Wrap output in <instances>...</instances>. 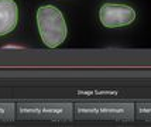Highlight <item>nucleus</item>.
Wrapping results in <instances>:
<instances>
[{"mask_svg": "<svg viewBox=\"0 0 151 127\" xmlns=\"http://www.w3.org/2000/svg\"><path fill=\"white\" fill-rule=\"evenodd\" d=\"M40 37L48 48L59 47L66 38L68 27L61 10L54 6H42L37 11Z\"/></svg>", "mask_w": 151, "mask_h": 127, "instance_id": "1", "label": "nucleus"}, {"mask_svg": "<svg viewBox=\"0 0 151 127\" xmlns=\"http://www.w3.org/2000/svg\"><path fill=\"white\" fill-rule=\"evenodd\" d=\"M75 117L82 120H134V105L133 103H85L76 105Z\"/></svg>", "mask_w": 151, "mask_h": 127, "instance_id": "2", "label": "nucleus"}, {"mask_svg": "<svg viewBox=\"0 0 151 127\" xmlns=\"http://www.w3.org/2000/svg\"><path fill=\"white\" fill-rule=\"evenodd\" d=\"M71 103H19L17 119L20 120L69 121L73 117Z\"/></svg>", "mask_w": 151, "mask_h": 127, "instance_id": "3", "label": "nucleus"}, {"mask_svg": "<svg viewBox=\"0 0 151 127\" xmlns=\"http://www.w3.org/2000/svg\"><path fill=\"white\" fill-rule=\"evenodd\" d=\"M99 20L107 28L130 26L136 20V11L127 4L105 3L99 10Z\"/></svg>", "mask_w": 151, "mask_h": 127, "instance_id": "4", "label": "nucleus"}, {"mask_svg": "<svg viewBox=\"0 0 151 127\" xmlns=\"http://www.w3.org/2000/svg\"><path fill=\"white\" fill-rule=\"evenodd\" d=\"M19 21V7L14 0H0V37L13 31Z\"/></svg>", "mask_w": 151, "mask_h": 127, "instance_id": "5", "label": "nucleus"}, {"mask_svg": "<svg viewBox=\"0 0 151 127\" xmlns=\"http://www.w3.org/2000/svg\"><path fill=\"white\" fill-rule=\"evenodd\" d=\"M14 109V103H0V121H13L16 119Z\"/></svg>", "mask_w": 151, "mask_h": 127, "instance_id": "6", "label": "nucleus"}, {"mask_svg": "<svg viewBox=\"0 0 151 127\" xmlns=\"http://www.w3.org/2000/svg\"><path fill=\"white\" fill-rule=\"evenodd\" d=\"M137 109H138V114L137 117L141 119V120H150L151 119V106L150 103H140L137 105Z\"/></svg>", "mask_w": 151, "mask_h": 127, "instance_id": "7", "label": "nucleus"}]
</instances>
